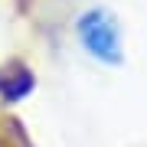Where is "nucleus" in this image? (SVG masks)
I'll return each mask as SVG.
<instances>
[{
  "label": "nucleus",
  "instance_id": "1",
  "mask_svg": "<svg viewBox=\"0 0 147 147\" xmlns=\"http://www.w3.org/2000/svg\"><path fill=\"white\" fill-rule=\"evenodd\" d=\"M82 36L98 56H105V59L111 56V49H115V30H111V23L101 13H88L82 20Z\"/></svg>",
  "mask_w": 147,
  "mask_h": 147
},
{
  "label": "nucleus",
  "instance_id": "2",
  "mask_svg": "<svg viewBox=\"0 0 147 147\" xmlns=\"http://www.w3.org/2000/svg\"><path fill=\"white\" fill-rule=\"evenodd\" d=\"M33 88V72L23 62H7L3 69H0V95L3 98H23Z\"/></svg>",
  "mask_w": 147,
  "mask_h": 147
},
{
  "label": "nucleus",
  "instance_id": "3",
  "mask_svg": "<svg viewBox=\"0 0 147 147\" xmlns=\"http://www.w3.org/2000/svg\"><path fill=\"white\" fill-rule=\"evenodd\" d=\"M0 147H13V144H10V137H7V134H0Z\"/></svg>",
  "mask_w": 147,
  "mask_h": 147
}]
</instances>
